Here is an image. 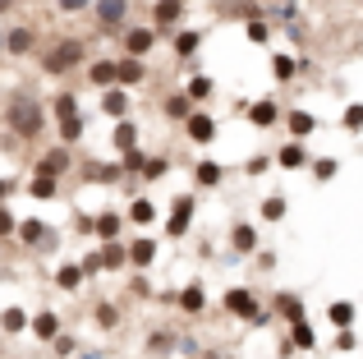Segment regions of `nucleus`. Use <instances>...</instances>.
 <instances>
[{
  "label": "nucleus",
  "mask_w": 363,
  "mask_h": 359,
  "mask_svg": "<svg viewBox=\"0 0 363 359\" xmlns=\"http://www.w3.org/2000/svg\"><path fill=\"white\" fill-rule=\"evenodd\" d=\"M152 46H157V28H129L124 33V51L129 55H147Z\"/></svg>",
  "instance_id": "9d476101"
},
{
  "label": "nucleus",
  "mask_w": 363,
  "mask_h": 359,
  "mask_svg": "<svg viewBox=\"0 0 363 359\" xmlns=\"http://www.w3.org/2000/svg\"><path fill=\"white\" fill-rule=\"evenodd\" d=\"M88 79L97 83V88H111V83H116V60H97L88 70Z\"/></svg>",
  "instance_id": "cd10ccee"
},
{
  "label": "nucleus",
  "mask_w": 363,
  "mask_h": 359,
  "mask_svg": "<svg viewBox=\"0 0 363 359\" xmlns=\"http://www.w3.org/2000/svg\"><path fill=\"white\" fill-rule=\"evenodd\" d=\"M83 138V116H65L60 120V143H79Z\"/></svg>",
  "instance_id": "c9c22d12"
},
{
  "label": "nucleus",
  "mask_w": 363,
  "mask_h": 359,
  "mask_svg": "<svg viewBox=\"0 0 363 359\" xmlns=\"http://www.w3.org/2000/svg\"><path fill=\"white\" fill-rule=\"evenodd\" d=\"M313 175L318 180H336V162H331V157H318V162H313Z\"/></svg>",
  "instance_id": "c03bdc74"
},
{
  "label": "nucleus",
  "mask_w": 363,
  "mask_h": 359,
  "mask_svg": "<svg viewBox=\"0 0 363 359\" xmlns=\"http://www.w3.org/2000/svg\"><path fill=\"white\" fill-rule=\"evenodd\" d=\"M189 226H194V198L179 194V198H175V212L166 216V231L179 240V235H189Z\"/></svg>",
  "instance_id": "6e6552de"
},
{
  "label": "nucleus",
  "mask_w": 363,
  "mask_h": 359,
  "mask_svg": "<svg viewBox=\"0 0 363 359\" xmlns=\"http://www.w3.org/2000/svg\"><path fill=\"white\" fill-rule=\"evenodd\" d=\"M179 18H184V0H157V5H152V23H157V33H175Z\"/></svg>",
  "instance_id": "423d86ee"
},
{
  "label": "nucleus",
  "mask_w": 363,
  "mask_h": 359,
  "mask_svg": "<svg viewBox=\"0 0 363 359\" xmlns=\"http://www.w3.org/2000/svg\"><path fill=\"white\" fill-rule=\"evenodd\" d=\"M0 5H9V0H0Z\"/></svg>",
  "instance_id": "4d7b16f0"
},
{
  "label": "nucleus",
  "mask_w": 363,
  "mask_h": 359,
  "mask_svg": "<svg viewBox=\"0 0 363 359\" xmlns=\"http://www.w3.org/2000/svg\"><path fill=\"white\" fill-rule=\"evenodd\" d=\"M276 314H281L285 323H299V318H303V299H299V295H285V290H281V295H276Z\"/></svg>",
  "instance_id": "4be33fe9"
},
{
  "label": "nucleus",
  "mask_w": 363,
  "mask_h": 359,
  "mask_svg": "<svg viewBox=\"0 0 363 359\" xmlns=\"http://www.w3.org/2000/svg\"><path fill=\"white\" fill-rule=\"evenodd\" d=\"M272 74H276V79H285V83H290L294 74H299V60H294V55H272Z\"/></svg>",
  "instance_id": "72a5a7b5"
},
{
  "label": "nucleus",
  "mask_w": 363,
  "mask_h": 359,
  "mask_svg": "<svg viewBox=\"0 0 363 359\" xmlns=\"http://www.w3.org/2000/svg\"><path fill=\"white\" fill-rule=\"evenodd\" d=\"M55 189H60V180H55V175L37 171L33 180H28V194H33V198H55Z\"/></svg>",
  "instance_id": "a878e982"
},
{
  "label": "nucleus",
  "mask_w": 363,
  "mask_h": 359,
  "mask_svg": "<svg viewBox=\"0 0 363 359\" xmlns=\"http://www.w3.org/2000/svg\"><path fill=\"white\" fill-rule=\"evenodd\" d=\"M327 318H331L336 327H350V323H354V304H350V299H336V304L327 309Z\"/></svg>",
  "instance_id": "f704fd0d"
},
{
  "label": "nucleus",
  "mask_w": 363,
  "mask_h": 359,
  "mask_svg": "<svg viewBox=\"0 0 363 359\" xmlns=\"http://www.w3.org/2000/svg\"><path fill=\"white\" fill-rule=\"evenodd\" d=\"M5 235H14V216H9V207L0 203V240H5Z\"/></svg>",
  "instance_id": "8fccbe9b"
},
{
  "label": "nucleus",
  "mask_w": 363,
  "mask_h": 359,
  "mask_svg": "<svg viewBox=\"0 0 363 359\" xmlns=\"http://www.w3.org/2000/svg\"><path fill=\"white\" fill-rule=\"evenodd\" d=\"M179 309H184L189 318H198V314H203V309H207L203 286H184V290H179Z\"/></svg>",
  "instance_id": "dca6fc26"
},
{
  "label": "nucleus",
  "mask_w": 363,
  "mask_h": 359,
  "mask_svg": "<svg viewBox=\"0 0 363 359\" xmlns=\"http://www.w3.org/2000/svg\"><path fill=\"white\" fill-rule=\"evenodd\" d=\"M101 111L116 116V120H124V116H129V92H124V88H106V92H101Z\"/></svg>",
  "instance_id": "4468645a"
},
{
  "label": "nucleus",
  "mask_w": 363,
  "mask_h": 359,
  "mask_svg": "<svg viewBox=\"0 0 363 359\" xmlns=\"http://www.w3.org/2000/svg\"><path fill=\"white\" fill-rule=\"evenodd\" d=\"M285 207H290V203H285L281 194H272V198L262 203V216H267V221H281V216H285Z\"/></svg>",
  "instance_id": "ea45409f"
},
{
  "label": "nucleus",
  "mask_w": 363,
  "mask_h": 359,
  "mask_svg": "<svg viewBox=\"0 0 363 359\" xmlns=\"http://www.w3.org/2000/svg\"><path fill=\"white\" fill-rule=\"evenodd\" d=\"M276 162H281L285 171H299V166L308 162V157H303V138H294V143H285L281 153H276Z\"/></svg>",
  "instance_id": "a211bd4d"
},
{
  "label": "nucleus",
  "mask_w": 363,
  "mask_h": 359,
  "mask_svg": "<svg viewBox=\"0 0 363 359\" xmlns=\"http://www.w3.org/2000/svg\"><path fill=\"white\" fill-rule=\"evenodd\" d=\"M92 323L106 327V332H116V327H120V309L116 304H97V309H92Z\"/></svg>",
  "instance_id": "7c9ffc66"
},
{
  "label": "nucleus",
  "mask_w": 363,
  "mask_h": 359,
  "mask_svg": "<svg viewBox=\"0 0 363 359\" xmlns=\"http://www.w3.org/2000/svg\"><path fill=\"white\" fill-rule=\"evenodd\" d=\"M285 125H290V134H294V138H308L313 129H318V120H313L308 111H290V116H285Z\"/></svg>",
  "instance_id": "b1692460"
},
{
  "label": "nucleus",
  "mask_w": 363,
  "mask_h": 359,
  "mask_svg": "<svg viewBox=\"0 0 363 359\" xmlns=\"http://www.w3.org/2000/svg\"><path fill=\"white\" fill-rule=\"evenodd\" d=\"M189 97H194V101H207V97H212V92H216V83L212 79H207V74H194V79H189Z\"/></svg>",
  "instance_id": "c756f323"
},
{
  "label": "nucleus",
  "mask_w": 363,
  "mask_h": 359,
  "mask_svg": "<svg viewBox=\"0 0 363 359\" xmlns=\"http://www.w3.org/2000/svg\"><path fill=\"white\" fill-rule=\"evenodd\" d=\"M248 120H253L257 129H272L276 120H281V106H276L272 97H262V101H253V106H248Z\"/></svg>",
  "instance_id": "f8f14e48"
},
{
  "label": "nucleus",
  "mask_w": 363,
  "mask_h": 359,
  "mask_svg": "<svg viewBox=\"0 0 363 359\" xmlns=\"http://www.w3.org/2000/svg\"><path fill=\"white\" fill-rule=\"evenodd\" d=\"M152 216H157V207H152L147 198H133V203H129V221L143 226V221H152Z\"/></svg>",
  "instance_id": "58836bf2"
},
{
  "label": "nucleus",
  "mask_w": 363,
  "mask_h": 359,
  "mask_svg": "<svg viewBox=\"0 0 363 359\" xmlns=\"http://www.w3.org/2000/svg\"><path fill=\"white\" fill-rule=\"evenodd\" d=\"M184 134L194 138L198 148H207V143L216 138V116H207V111H194V116L184 120Z\"/></svg>",
  "instance_id": "0eeeda50"
},
{
  "label": "nucleus",
  "mask_w": 363,
  "mask_h": 359,
  "mask_svg": "<svg viewBox=\"0 0 363 359\" xmlns=\"http://www.w3.org/2000/svg\"><path fill=\"white\" fill-rule=\"evenodd\" d=\"M14 231H18V240H23V244H33V249H46V240H51V231H46L42 221H18Z\"/></svg>",
  "instance_id": "2eb2a0df"
},
{
  "label": "nucleus",
  "mask_w": 363,
  "mask_h": 359,
  "mask_svg": "<svg viewBox=\"0 0 363 359\" xmlns=\"http://www.w3.org/2000/svg\"><path fill=\"white\" fill-rule=\"evenodd\" d=\"M230 240H235V249H240V253H253L257 249V231H253V226H235V235H230Z\"/></svg>",
  "instance_id": "2f4dec72"
},
{
  "label": "nucleus",
  "mask_w": 363,
  "mask_h": 359,
  "mask_svg": "<svg viewBox=\"0 0 363 359\" xmlns=\"http://www.w3.org/2000/svg\"><path fill=\"white\" fill-rule=\"evenodd\" d=\"M51 111H55V120H65V116H79V97H74V92H55Z\"/></svg>",
  "instance_id": "473e14b6"
},
{
  "label": "nucleus",
  "mask_w": 363,
  "mask_h": 359,
  "mask_svg": "<svg viewBox=\"0 0 363 359\" xmlns=\"http://www.w3.org/2000/svg\"><path fill=\"white\" fill-rule=\"evenodd\" d=\"M147 79V65H143V55H124V60H116V83L120 88H133V83Z\"/></svg>",
  "instance_id": "1a4fd4ad"
},
{
  "label": "nucleus",
  "mask_w": 363,
  "mask_h": 359,
  "mask_svg": "<svg viewBox=\"0 0 363 359\" xmlns=\"http://www.w3.org/2000/svg\"><path fill=\"white\" fill-rule=\"evenodd\" d=\"M221 175H225V171H221V166L212 162V157H203V162L194 166V180H198L203 189H216V184H221Z\"/></svg>",
  "instance_id": "f3484780"
},
{
  "label": "nucleus",
  "mask_w": 363,
  "mask_h": 359,
  "mask_svg": "<svg viewBox=\"0 0 363 359\" xmlns=\"http://www.w3.org/2000/svg\"><path fill=\"white\" fill-rule=\"evenodd\" d=\"M336 350H354V336H350L345 327H340V336H336Z\"/></svg>",
  "instance_id": "603ef678"
},
{
  "label": "nucleus",
  "mask_w": 363,
  "mask_h": 359,
  "mask_svg": "<svg viewBox=\"0 0 363 359\" xmlns=\"http://www.w3.org/2000/svg\"><path fill=\"white\" fill-rule=\"evenodd\" d=\"M97 253H101V272H116V267H124V263H129V253H124L116 240H106Z\"/></svg>",
  "instance_id": "5701e85b"
},
{
  "label": "nucleus",
  "mask_w": 363,
  "mask_h": 359,
  "mask_svg": "<svg viewBox=\"0 0 363 359\" xmlns=\"http://www.w3.org/2000/svg\"><path fill=\"white\" fill-rule=\"evenodd\" d=\"M5 51L9 55H28V51H33V28H28V23H14L5 33Z\"/></svg>",
  "instance_id": "ddd939ff"
},
{
  "label": "nucleus",
  "mask_w": 363,
  "mask_h": 359,
  "mask_svg": "<svg viewBox=\"0 0 363 359\" xmlns=\"http://www.w3.org/2000/svg\"><path fill=\"white\" fill-rule=\"evenodd\" d=\"M345 129H363V101L345 106Z\"/></svg>",
  "instance_id": "a18cd8bd"
},
{
  "label": "nucleus",
  "mask_w": 363,
  "mask_h": 359,
  "mask_svg": "<svg viewBox=\"0 0 363 359\" xmlns=\"http://www.w3.org/2000/svg\"><path fill=\"white\" fill-rule=\"evenodd\" d=\"M124 253H129V263H133V267H147V263L157 258V240H133Z\"/></svg>",
  "instance_id": "aec40b11"
},
{
  "label": "nucleus",
  "mask_w": 363,
  "mask_h": 359,
  "mask_svg": "<svg viewBox=\"0 0 363 359\" xmlns=\"http://www.w3.org/2000/svg\"><path fill=\"white\" fill-rule=\"evenodd\" d=\"M166 116L170 120H189L194 116V97H189V92H170L166 97Z\"/></svg>",
  "instance_id": "6ab92c4d"
},
{
  "label": "nucleus",
  "mask_w": 363,
  "mask_h": 359,
  "mask_svg": "<svg viewBox=\"0 0 363 359\" xmlns=\"http://www.w3.org/2000/svg\"><path fill=\"white\" fill-rule=\"evenodd\" d=\"M120 175H124L120 162H92L88 171H83V180H88V184H116Z\"/></svg>",
  "instance_id": "9b49d317"
},
{
  "label": "nucleus",
  "mask_w": 363,
  "mask_h": 359,
  "mask_svg": "<svg viewBox=\"0 0 363 359\" xmlns=\"http://www.w3.org/2000/svg\"><path fill=\"white\" fill-rule=\"evenodd\" d=\"M267 37H272V28H267V23H257V18H253V23H248V42H267Z\"/></svg>",
  "instance_id": "49530a36"
},
{
  "label": "nucleus",
  "mask_w": 363,
  "mask_h": 359,
  "mask_svg": "<svg viewBox=\"0 0 363 359\" xmlns=\"http://www.w3.org/2000/svg\"><path fill=\"white\" fill-rule=\"evenodd\" d=\"M0 51H5V37H0Z\"/></svg>",
  "instance_id": "6e6d98bb"
},
{
  "label": "nucleus",
  "mask_w": 363,
  "mask_h": 359,
  "mask_svg": "<svg viewBox=\"0 0 363 359\" xmlns=\"http://www.w3.org/2000/svg\"><path fill=\"white\" fill-rule=\"evenodd\" d=\"M33 332L42 336V341L60 336V314H51V309H46V314H37V318H33Z\"/></svg>",
  "instance_id": "393cba45"
},
{
  "label": "nucleus",
  "mask_w": 363,
  "mask_h": 359,
  "mask_svg": "<svg viewBox=\"0 0 363 359\" xmlns=\"http://www.w3.org/2000/svg\"><path fill=\"white\" fill-rule=\"evenodd\" d=\"M290 336H294V346H299V350H313V346H318V336H313L308 318H299V323H290Z\"/></svg>",
  "instance_id": "c85d7f7f"
},
{
  "label": "nucleus",
  "mask_w": 363,
  "mask_h": 359,
  "mask_svg": "<svg viewBox=\"0 0 363 359\" xmlns=\"http://www.w3.org/2000/svg\"><path fill=\"white\" fill-rule=\"evenodd\" d=\"M79 267H83V277H97V272H101V253H88Z\"/></svg>",
  "instance_id": "de8ad7c7"
},
{
  "label": "nucleus",
  "mask_w": 363,
  "mask_h": 359,
  "mask_svg": "<svg viewBox=\"0 0 363 359\" xmlns=\"http://www.w3.org/2000/svg\"><path fill=\"white\" fill-rule=\"evenodd\" d=\"M55 5H60V14H79V9H88L92 0H55Z\"/></svg>",
  "instance_id": "3c124183"
},
{
  "label": "nucleus",
  "mask_w": 363,
  "mask_h": 359,
  "mask_svg": "<svg viewBox=\"0 0 363 359\" xmlns=\"http://www.w3.org/2000/svg\"><path fill=\"white\" fill-rule=\"evenodd\" d=\"M37 171H42V175H55V180H60V175H69V171H74L69 143H55L51 153H42V162H37Z\"/></svg>",
  "instance_id": "39448f33"
},
{
  "label": "nucleus",
  "mask_w": 363,
  "mask_h": 359,
  "mask_svg": "<svg viewBox=\"0 0 363 359\" xmlns=\"http://www.w3.org/2000/svg\"><path fill=\"white\" fill-rule=\"evenodd\" d=\"M244 171H248V175H262V171H267V157H253V162H248Z\"/></svg>",
  "instance_id": "864d4df0"
},
{
  "label": "nucleus",
  "mask_w": 363,
  "mask_h": 359,
  "mask_svg": "<svg viewBox=\"0 0 363 359\" xmlns=\"http://www.w3.org/2000/svg\"><path fill=\"white\" fill-rule=\"evenodd\" d=\"M166 157H147V162H143V175H147V180H161V175H166Z\"/></svg>",
  "instance_id": "79ce46f5"
},
{
  "label": "nucleus",
  "mask_w": 363,
  "mask_h": 359,
  "mask_svg": "<svg viewBox=\"0 0 363 359\" xmlns=\"http://www.w3.org/2000/svg\"><path fill=\"white\" fill-rule=\"evenodd\" d=\"M9 189H14V180H0V203L9 198Z\"/></svg>",
  "instance_id": "5fc2aeb1"
},
{
  "label": "nucleus",
  "mask_w": 363,
  "mask_h": 359,
  "mask_svg": "<svg viewBox=\"0 0 363 359\" xmlns=\"http://www.w3.org/2000/svg\"><path fill=\"white\" fill-rule=\"evenodd\" d=\"M92 231H97L101 240H116V235H120V216H116V212H101V216H92Z\"/></svg>",
  "instance_id": "bb28decb"
},
{
  "label": "nucleus",
  "mask_w": 363,
  "mask_h": 359,
  "mask_svg": "<svg viewBox=\"0 0 363 359\" xmlns=\"http://www.w3.org/2000/svg\"><path fill=\"white\" fill-rule=\"evenodd\" d=\"M143 162H147V157H143L138 148H129V153H124V171H129V175H143Z\"/></svg>",
  "instance_id": "37998d69"
},
{
  "label": "nucleus",
  "mask_w": 363,
  "mask_h": 359,
  "mask_svg": "<svg viewBox=\"0 0 363 359\" xmlns=\"http://www.w3.org/2000/svg\"><path fill=\"white\" fill-rule=\"evenodd\" d=\"M92 9H97V28H106V33L124 28V18H129V0H92Z\"/></svg>",
  "instance_id": "20e7f679"
},
{
  "label": "nucleus",
  "mask_w": 363,
  "mask_h": 359,
  "mask_svg": "<svg viewBox=\"0 0 363 359\" xmlns=\"http://www.w3.org/2000/svg\"><path fill=\"white\" fill-rule=\"evenodd\" d=\"M55 286L60 290H79L83 286V267L79 263H60V267H55Z\"/></svg>",
  "instance_id": "412c9836"
},
{
  "label": "nucleus",
  "mask_w": 363,
  "mask_h": 359,
  "mask_svg": "<svg viewBox=\"0 0 363 359\" xmlns=\"http://www.w3.org/2000/svg\"><path fill=\"white\" fill-rule=\"evenodd\" d=\"M42 65H46V74L79 70V65H83V42H79V37H60V42H51L46 55H42Z\"/></svg>",
  "instance_id": "f03ea898"
},
{
  "label": "nucleus",
  "mask_w": 363,
  "mask_h": 359,
  "mask_svg": "<svg viewBox=\"0 0 363 359\" xmlns=\"http://www.w3.org/2000/svg\"><path fill=\"white\" fill-rule=\"evenodd\" d=\"M9 129H14L18 138H37L46 129V111H42V101H37L33 92L9 97Z\"/></svg>",
  "instance_id": "f257e3e1"
},
{
  "label": "nucleus",
  "mask_w": 363,
  "mask_h": 359,
  "mask_svg": "<svg viewBox=\"0 0 363 359\" xmlns=\"http://www.w3.org/2000/svg\"><path fill=\"white\" fill-rule=\"evenodd\" d=\"M221 304H225V314H235V318H244V323H257V327H262V323H267V314H262V309H257V299H253V295H248V290H244V286H235V290H225V299H221Z\"/></svg>",
  "instance_id": "7ed1b4c3"
},
{
  "label": "nucleus",
  "mask_w": 363,
  "mask_h": 359,
  "mask_svg": "<svg viewBox=\"0 0 363 359\" xmlns=\"http://www.w3.org/2000/svg\"><path fill=\"white\" fill-rule=\"evenodd\" d=\"M0 327H5V332H23L28 314H23V309H5V314H0Z\"/></svg>",
  "instance_id": "4c0bfd02"
},
{
  "label": "nucleus",
  "mask_w": 363,
  "mask_h": 359,
  "mask_svg": "<svg viewBox=\"0 0 363 359\" xmlns=\"http://www.w3.org/2000/svg\"><path fill=\"white\" fill-rule=\"evenodd\" d=\"M194 51H198V33H179V37H175V55L194 60Z\"/></svg>",
  "instance_id": "a19ab883"
},
{
  "label": "nucleus",
  "mask_w": 363,
  "mask_h": 359,
  "mask_svg": "<svg viewBox=\"0 0 363 359\" xmlns=\"http://www.w3.org/2000/svg\"><path fill=\"white\" fill-rule=\"evenodd\" d=\"M116 148H120V153H129V148H138V129H133L129 120H120V125H116Z\"/></svg>",
  "instance_id": "e433bc0d"
},
{
  "label": "nucleus",
  "mask_w": 363,
  "mask_h": 359,
  "mask_svg": "<svg viewBox=\"0 0 363 359\" xmlns=\"http://www.w3.org/2000/svg\"><path fill=\"white\" fill-rule=\"evenodd\" d=\"M51 346H55V355H74V336H51Z\"/></svg>",
  "instance_id": "09e8293b"
},
{
  "label": "nucleus",
  "mask_w": 363,
  "mask_h": 359,
  "mask_svg": "<svg viewBox=\"0 0 363 359\" xmlns=\"http://www.w3.org/2000/svg\"><path fill=\"white\" fill-rule=\"evenodd\" d=\"M0 9H5V5H0Z\"/></svg>",
  "instance_id": "13d9d810"
}]
</instances>
